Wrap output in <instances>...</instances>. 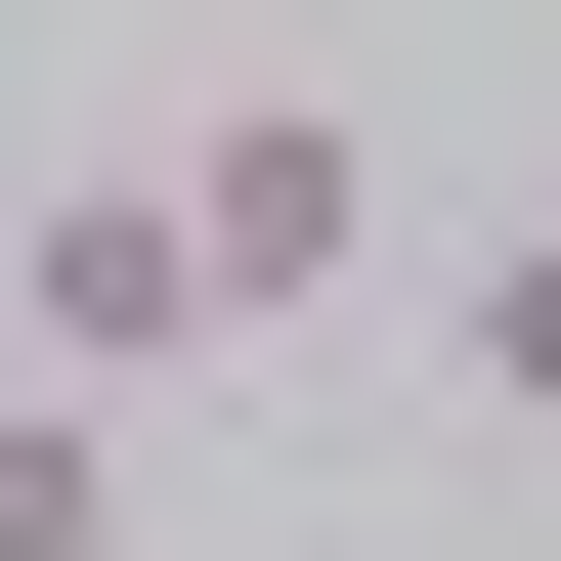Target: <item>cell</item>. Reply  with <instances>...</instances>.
Masks as SVG:
<instances>
[{
  "mask_svg": "<svg viewBox=\"0 0 561 561\" xmlns=\"http://www.w3.org/2000/svg\"><path fill=\"white\" fill-rule=\"evenodd\" d=\"M0 561H130V389H44V346H0Z\"/></svg>",
  "mask_w": 561,
  "mask_h": 561,
  "instance_id": "3957f363",
  "label": "cell"
},
{
  "mask_svg": "<svg viewBox=\"0 0 561 561\" xmlns=\"http://www.w3.org/2000/svg\"><path fill=\"white\" fill-rule=\"evenodd\" d=\"M0 346H44V389H173V346H216L173 173H44V216H0Z\"/></svg>",
  "mask_w": 561,
  "mask_h": 561,
  "instance_id": "7a4b0ae2",
  "label": "cell"
},
{
  "mask_svg": "<svg viewBox=\"0 0 561 561\" xmlns=\"http://www.w3.org/2000/svg\"><path fill=\"white\" fill-rule=\"evenodd\" d=\"M432 346H476V432H518V476H561V173L476 216V302H432Z\"/></svg>",
  "mask_w": 561,
  "mask_h": 561,
  "instance_id": "277c9868",
  "label": "cell"
},
{
  "mask_svg": "<svg viewBox=\"0 0 561 561\" xmlns=\"http://www.w3.org/2000/svg\"><path fill=\"white\" fill-rule=\"evenodd\" d=\"M173 260H216V346H302V302L389 260V130H346V87H216V130H173Z\"/></svg>",
  "mask_w": 561,
  "mask_h": 561,
  "instance_id": "6da1fadb",
  "label": "cell"
}]
</instances>
